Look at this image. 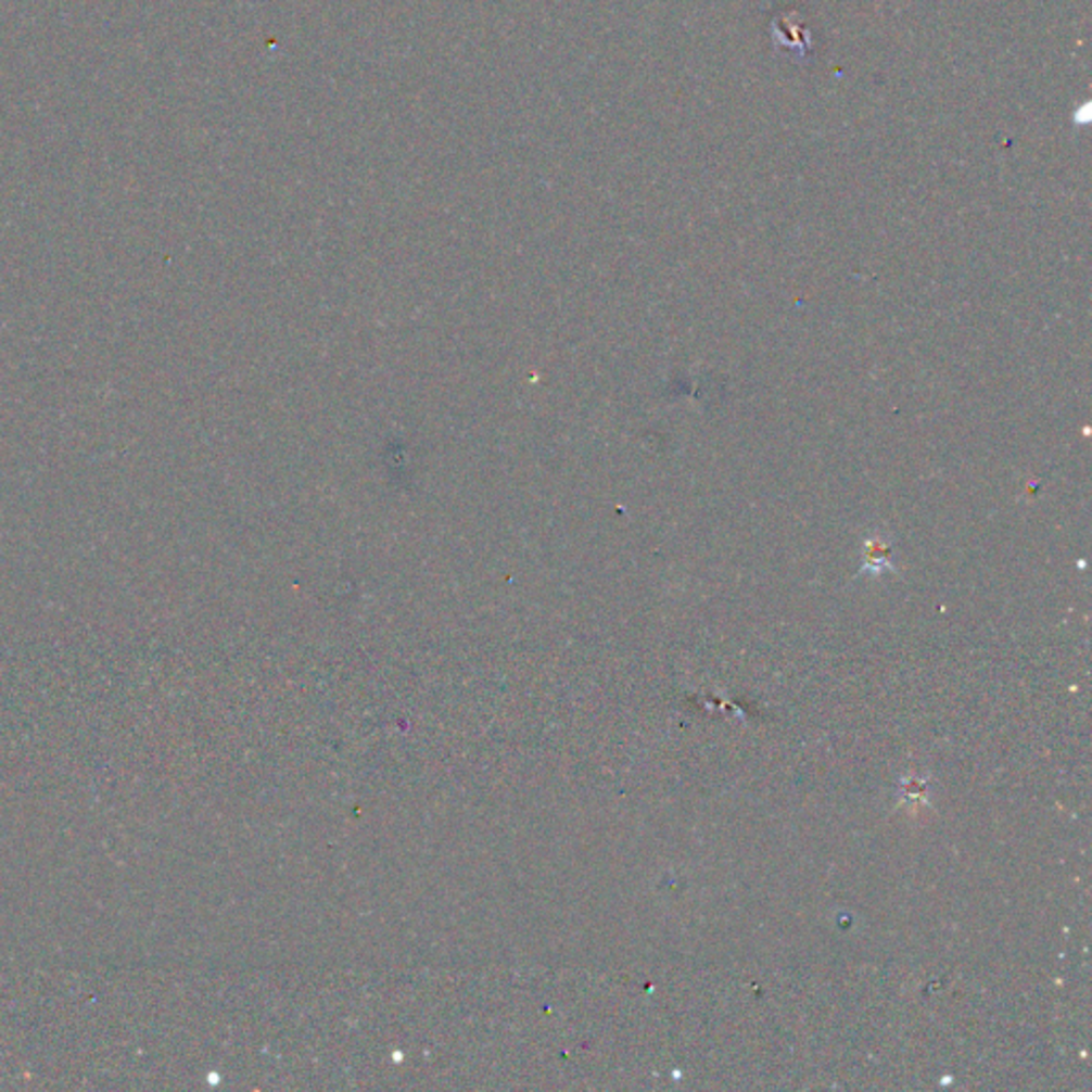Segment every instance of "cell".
Masks as SVG:
<instances>
[{"label":"cell","instance_id":"cell-1","mask_svg":"<svg viewBox=\"0 0 1092 1092\" xmlns=\"http://www.w3.org/2000/svg\"><path fill=\"white\" fill-rule=\"evenodd\" d=\"M771 33L775 48L789 50V54H796L798 61H804L807 56L813 54V35L807 22L800 17V13L789 11L782 17H775L771 24Z\"/></svg>","mask_w":1092,"mask_h":1092}]
</instances>
